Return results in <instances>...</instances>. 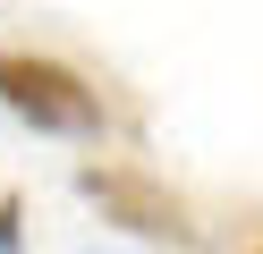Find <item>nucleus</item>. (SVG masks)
<instances>
[{
    "instance_id": "nucleus-3",
    "label": "nucleus",
    "mask_w": 263,
    "mask_h": 254,
    "mask_svg": "<svg viewBox=\"0 0 263 254\" xmlns=\"http://www.w3.org/2000/svg\"><path fill=\"white\" fill-rule=\"evenodd\" d=\"M0 254H17V203H0Z\"/></svg>"
},
{
    "instance_id": "nucleus-1",
    "label": "nucleus",
    "mask_w": 263,
    "mask_h": 254,
    "mask_svg": "<svg viewBox=\"0 0 263 254\" xmlns=\"http://www.w3.org/2000/svg\"><path fill=\"white\" fill-rule=\"evenodd\" d=\"M0 110H17L43 135H102V93L43 51H0Z\"/></svg>"
},
{
    "instance_id": "nucleus-2",
    "label": "nucleus",
    "mask_w": 263,
    "mask_h": 254,
    "mask_svg": "<svg viewBox=\"0 0 263 254\" xmlns=\"http://www.w3.org/2000/svg\"><path fill=\"white\" fill-rule=\"evenodd\" d=\"M77 186L102 203V220H110V229H127V237H153V246H195V220H187V203H178L161 178H144V169L85 161V169H77Z\"/></svg>"
}]
</instances>
